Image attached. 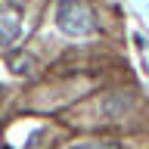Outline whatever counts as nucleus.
<instances>
[{"label": "nucleus", "instance_id": "nucleus-1", "mask_svg": "<svg viewBox=\"0 0 149 149\" xmlns=\"http://www.w3.org/2000/svg\"><path fill=\"white\" fill-rule=\"evenodd\" d=\"M56 25H59V31H65L72 37H84V34L96 31V16H93V9L84 0H59Z\"/></svg>", "mask_w": 149, "mask_h": 149}, {"label": "nucleus", "instance_id": "nucleus-2", "mask_svg": "<svg viewBox=\"0 0 149 149\" xmlns=\"http://www.w3.org/2000/svg\"><path fill=\"white\" fill-rule=\"evenodd\" d=\"M22 31V16L19 6H0V47L13 44Z\"/></svg>", "mask_w": 149, "mask_h": 149}, {"label": "nucleus", "instance_id": "nucleus-3", "mask_svg": "<svg viewBox=\"0 0 149 149\" xmlns=\"http://www.w3.org/2000/svg\"><path fill=\"white\" fill-rule=\"evenodd\" d=\"M9 68H13L16 74H31V72H34V59L19 53V56H13V59H9Z\"/></svg>", "mask_w": 149, "mask_h": 149}, {"label": "nucleus", "instance_id": "nucleus-4", "mask_svg": "<svg viewBox=\"0 0 149 149\" xmlns=\"http://www.w3.org/2000/svg\"><path fill=\"white\" fill-rule=\"evenodd\" d=\"M68 149H121L115 140H90V143H74Z\"/></svg>", "mask_w": 149, "mask_h": 149}]
</instances>
